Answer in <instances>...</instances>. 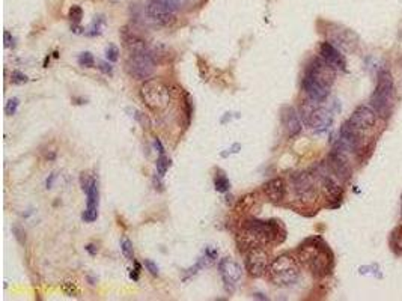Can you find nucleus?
I'll return each mask as SVG.
<instances>
[{
  "instance_id": "nucleus-1",
  "label": "nucleus",
  "mask_w": 402,
  "mask_h": 301,
  "mask_svg": "<svg viewBox=\"0 0 402 301\" xmlns=\"http://www.w3.org/2000/svg\"><path fill=\"white\" fill-rule=\"evenodd\" d=\"M285 236V229L276 220H249L241 226L236 243L241 252H249L253 247H261L266 244H280Z\"/></svg>"
},
{
  "instance_id": "nucleus-2",
  "label": "nucleus",
  "mask_w": 402,
  "mask_h": 301,
  "mask_svg": "<svg viewBox=\"0 0 402 301\" xmlns=\"http://www.w3.org/2000/svg\"><path fill=\"white\" fill-rule=\"evenodd\" d=\"M297 257L301 266L307 268L315 277L330 275L335 267V254L328 244L319 236H312L301 243Z\"/></svg>"
},
{
  "instance_id": "nucleus-3",
  "label": "nucleus",
  "mask_w": 402,
  "mask_h": 301,
  "mask_svg": "<svg viewBox=\"0 0 402 301\" xmlns=\"http://www.w3.org/2000/svg\"><path fill=\"white\" fill-rule=\"evenodd\" d=\"M335 79L336 70L319 56L310 60L306 67L301 86H303L307 98L323 103L327 99L328 94H330V88L335 83Z\"/></svg>"
},
{
  "instance_id": "nucleus-4",
  "label": "nucleus",
  "mask_w": 402,
  "mask_h": 301,
  "mask_svg": "<svg viewBox=\"0 0 402 301\" xmlns=\"http://www.w3.org/2000/svg\"><path fill=\"white\" fill-rule=\"evenodd\" d=\"M371 107L383 120H389L395 111L396 90L394 76L389 70H381L377 77V85L371 95Z\"/></svg>"
},
{
  "instance_id": "nucleus-5",
  "label": "nucleus",
  "mask_w": 402,
  "mask_h": 301,
  "mask_svg": "<svg viewBox=\"0 0 402 301\" xmlns=\"http://www.w3.org/2000/svg\"><path fill=\"white\" fill-rule=\"evenodd\" d=\"M268 277L271 284L280 288H287L297 284L300 277V267L297 259L292 258L288 253L280 254V257L271 261L268 268Z\"/></svg>"
},
{
  "instance_id": "nucleus-6",
  "label": "nucleus",
  "mask_w": 402,
  "mask_h": 301,
  "mask_svg": "<svg viewBox=\"0 0 402 301\" xmlns=\"http://www.w3.org/2000/svg\"><path fill=\"white\" fill-rule=\"evenodd\" d=\"M300 116L305 125L316 133H323L333 124V113L319 101L307 98L300 107Z\"/></svg>"
},
{
  "instance_id": "nucleus-7",
  "label": "nucleus",
  "mask_w": 402,
  "mask_h": 301,
  "mask_svg": "<svg viewBox=\"0 0 402 301\" xmlns=\"http://www.w3.org/2000/svg\"><path fill=\"white\" fill-rule=\"evenodd\" d=\"M140 97L145 106L152 112L166 111L170 104V89L161 80H146L140 88Z\"/></svg>"
},
{
  "instance_id": "nucleus-8",
  "label": "nucleus",
  "mask_w": 402,
  "mask_h": 301,
  "mask_svg": "<svg viewBox=\"0 0 402 301\" xmlns=\"http://www.w3.org/2000/svg\"><path fill=\"white\" fill-rule=\"evenodd\" d=\"M155 63H157V51L154 47H150L145 51H134L129 54L127 71L136 80H146L154 74Z\"/></svg>"
},
{
  "instance_id": "nucleus-9",
  "label": "nucleus",
  "mask_w": 402,
  "mask_h": 301,
  "mask_svg": "<svg viewBox=\"0 0 402 301\" xmlns=\"http://www.w3.org/2000/svg\"><path fill=\"white\" fill-rule=\"evenodd\" d=\"M81 182V190L86 193L88 202H86V209L81 218L86 223H93L97 220L98 217V205H99V188H98V179L95 177H90L88 173H83L80 178Z\"/></svg>"
},
{
  "instance_id": "nucleus-10",
  "label": "nucleus",
  "mask_w": 402,
  "mask_h": 301,
  "mask_svg": "<svg viewBox=\"0 0 402 301\" xmlns=\"http://www.w3.org/2000/svg\"><path fill=\"white\" fill-rule=\"evenodd\" d=\"M318 179L315 177V173L309 172H301L292 178V188H294V193L298 200L305 204L314 202L318 196Z\"/></svg>"
},
{
  "instance_id": "nucleus-11",
  "label": "nucleus",
  "mask_w": 402,
  "mask_h": 301,
  "mask_svg": "<svg viewBox=\"0 0 402 301\" xmlns=\"http://www.w3.org/2000/svg\"><path fill=\"white\" fill-rule=\"evenodd\" d=\"M145 11L150 20L159 26H169L175 22V17L178 14L177 9L168 0H148Z\"/></svg>"
},
{
  "instance_id": "nucleus-12",
  "label": "nucleus",
  "mask_w": 402,
  "mask_h": 301,
  "mask_svg": "<svg viewBox=\"0 0 402 301\" xmlns=\"http://www.w3.org/2000/svg\"><path fill=\"white\" fill-rule=\"evenodd\" d=\"M270 263V254L262 245L250 249L246 257V270L252 277H262L268 271Z\"/></svg>"
},
{
  "instance_id": "nucleus-13",
  "label": "nucleus",
  "mask_w": 402,
  "mask_h": 301,
  "mask_svg": "<svg viewBox=\"0 0 402 301\" xmlns=\"http://www.w3.org/2000/svg\"><path fill=\"white\" fill-rule=\"evenodd\" d=\"M377 117H378L377 112L373 111L371 106H359L350 116L348 122L354 127L355 130L363 134L364 131H369L373 129V127H376Z\"/></svg>"
},
{
  "instance_id": "nucleus-14",
  "label": "nucleus",
  "mask_w": 402,
  "mask_h": 301,
  "mask_svg": "<svg viewBox=\"0 0 402 301\" xmlns=\"http://www.w3.org/2000/svg\"><path fill=\"white\" fill-rule=\"evenodd\" d=\"M218 271H220L222 280L225 284V289L227 293L232 294L235 291L236 284H239L241 279V267L231 258L220 259L218 262Z\"/></svg>"
},
{
  "instance_id": "nucleus-15",
  "label": "nucleus",
  "mask_w": 402,
  "mask_h": 301,
  "mask_svg": "<svg viewBox=\"0 0 402 301\" xmlns=\"http://www.w3.org/2000/svg\"><path fill=\"white\" fill-rule=\"evenodd\" d=\"M319 56H321L328 65H332L336 71L346 70V60L344 54L337 50L330 41H325L319 45Z\"/></svg>"
},
{
  "instance_id": "nucleus-16",
  "label": "nucleus",
  "mask_w": 402,
  "mask_h": 301,
  "mask_svg": "<svg viewBox=\"0 0 402 301\" xmlns=\"http://www.w3.org/2000/svg\"><path fill=\"white\" fill-rule=\"evenodd\" d=\"M282 124L285 127V131L289 138H296L303 129V121H301L300 113L294 107H283L282 111Z\"/></svg>"
},
{
  "instance_id": "nucleus-17",
  "label": "nucleus",
  "mask_w": 402,
  "mask_h": 301,
  "mask_svg": "<svg viewBox=\"0 0 402 301\" xmlns=\"http://www.w3.org/2000/svg\"><path fill=\"white\" fill-rule=\"evenodd\" d=\"M264 193L271 200L273 204H280L287 196V184L282 178L270 179L266 186H264Z\"/></svg>"
},
{
  "instance_id": "nucleus-18",
  "label": "nucleus",
  "mask_w": 402,
  "mask_h": 301,
  "mask_svg": "<svg viewBox=\"0 0 402 301\" xmlns=\"http://www.w3.org/2000/svg\"><path fill=\"white\" fill-rule=\"evenodd\" d=\"M353 36L354 33L351 31L341 29V27L337 26L335 33H332V41L339 45H344V47H348V42H353Z\"/></svg>"
},
{
  "instance_id": "nucleus-19",
  "label": "nucleus",
  "mask_w": 402,
  "mask_h": 301,
  "mask_svg": "<svg viewBox=\"0 0 402 301\" xmlns=\"http://www.w3.org/2000/svg\"><path fill=\"white\" fill-rule=\"evenodd\" d=\"M214 187L218 193H226V191H230L231 188V182L225 173H218L214 178Z\"/></svg>"
},
{
  "instance_id": "nucleus-20",
  "label": "nucleus",
  "mask_w": 402,
  "mask_h": 301,
  "mask_svg": "<svg viewBox=\"0 0 402 301\" xmlns=\"http://www.w3.org/2000/svg\"><path fill=\"white\" fill-rule=\"evenodd\" d=\"M157 173H155V175H159L160 178H163L164 175H166V172L169 170V168H170V160L166 157V155L164 154H161L160 157L157 158Z\"/></svg>"
},
{
  "instance_id": "nucleus-21",
  "label": "nucleus",
  "mask_w": 402,
  "mask_h": 301,
  "mask_svg": "<svg viewBox=\"0 0 402 301\" xmlns=\"http://www.w3.org/2000/svg\"><path fill=\"white\" fill-rule=\"evenodd\" d=\"M79 65L83 68H94L95 65V58L93 56V53L85 51L79 56Z\"/></svg>"
},
{
  "instance_id": "nucleus-22",
  "label": "nucleus",
  "mask_w": 402,
  "mask_h": 301,
  "mask_svg": "<svg viewBox=\"0 0 402 301\" xmlns=\"http://www.w3.org/2000/svg\"><path fill=\"white\" fill-rule=\"evenodd\" d=\"M121 252L124 257L129 261H134V250H133V244L130 240H122L121 243Z\"/></svg>"
},
{
  "instance_id": "nucleus-23",
  "label": "nucleus",
  "mask_w": 402,
  "mask_h": 301,
  "mask_svg": "<svg viewBox=\"0 0 402 301\" xmlns=\"http://www.w3.org/2000/svg\"><path fill=\"white\" fill-rule=\"evenodd\" d=\"M392 245H394V249H401L402 250V226H398L396 229L392 234V238H390Z\"/></svg>"
},
{
  "instance_id": "nucleus-24",
  "label": "nucleus",
  "mask_w": 402,
  "mask_h": 301,
  "mask_svg": "<svg viewBox=\"0 0 402 301\" xmlns=\"http://www.w3.org/2000/svg\"><path fill=\"white\" fill-rule=\"evenodd\" d=\"M106 58L108 62H116L118 59H120V50H118L116 45L111 44L106 49Z\"/></svg>"
},
{
  "instance_id": "nucleus-25",
  "label": "nucleus",
  "mask_w": 402,
  "mask_h": 301,
  "mask_svg": "<svg viewBox=\"0 0 402 301\" xmlns=\"http://www.w3.org/2000/svg\"><path fill=\"white\" fill-rule=\"evenodd\" d=\"M18 106H20V99H18V98H11V99H9V101L6 103V107H5L6 115H8V116L15 115Z\"/></svg>"
},
{
  "instance_id": "nucleus-26",
  "label": "nucleus",
  "mask_w": 402,
  "mask_h": 301,
  "mask_svg": "<svg viewBox=\"0 0 402 301\" xmlns=\"http://www.w3.org/2000/svg\"><path fill=\"white\" fill-rule=\"evenodd\" d=\"M103 23H104V20H103L102 17H98V18L95 17V20L93 22V24H90V27H89V31H90L89 35L94 36V35H99V33H102V24H103Z\"/></svg>"
},
{
  "instance_id": "nucleus-27",
  "label": "nucleus",
  "mask_w": 402,
  "mask_h": 301,
  "mask_svg": "<svg viewBox=\"0 0 402 301\" xmlns=\"http://www.w3.org/2000/svg\"><path fill=\"white\" fill-rule=\"evenodd\" d=\"M11 81H13L14 85H23V83H27V81H29V79H27V76H24L23 72L14 71L13 74H11Z\"/></svg>"
},
{
  "instance_id": "nucleus-28",
  "label": "nucleus",
  "mask_w": 402,
  "mask_h": 301,
  "mask_svg": "<svg viewBox=\"0 0 402 301\" xmlns=\"http://www.w3.org/2000/svg\"><path fill=\"white\" fill-rule=\"evenodd\" d=\"M81 17H83V11H81V8L80 6H72L70 9V18L74 23H80L81 20Z\"/></svg>"
},
{
  "instance_id": "nucleus-29",
  "label": "nucleus",
  "mask_w": 402,
  "mask_h": 301,
  "mask_svg": "<svg viewBox=\"0 0 402 301\" xmlns=\"http://www.w3.org/2000/svg\"><path fill=\"white\" fill-rule=\"evenodd\" d=\"M168 2L179 13L181 9H184L188 5L190 0H168Z\"/></svg>"
},
{
  "instance_id": "nucleus-30",
  "label": "nucleus",
  "mask_w": 402,
  "mask_h": 301,
  "mask_svg": "<svg viewBox=\"0 0 402 301\" xmlns=\"http://www.w3.org/2000/svg\"><path fill=\"white\" fill-rule=\"evenodd\" d=\"M145 267L148 270L152 276H159V267L157 263H154L151 259H146L145 261Z\"/></svg>"
},
{
  "instance_id": "nucleus-31",
  "label": "nucleus",
  "mask_w": 402,
  "mask_h": 301,
  "mask_svg": "<svg viewBox=\"0 0 402 301\" xmlns=\"http://www.w3.org/2000/svg\"><path fill=\"white\" fill-rule=\"evenodd\" d=\"M98 65H99L98 68L102 70V71L104 72V74H107V76H112V74H113V67L111 65V63H107V62H99Z\"/></svg>"
},
{
  "instance_id": "nucleus-32",
  "label": "nucleus",
  "mask_w": 402,
  "mask_h": 301,
  "mask_svg": "<svg viewBox=\"0 0 402 301\" xmlns=\"http://www.w3.org/2000/svg\"><path fill=\"white\" fill-rule=\"evenodd\" d=\"M3 41H5V47H11V45H14V38L8 31H5L3 33Z\"/></svg>"
},
{
  "instance_id": "nucleus-33",
  "label": "nucleus",
  "mask_w": 402,
  "mask_h": 301,
  "mask_svg": "<svg viewBox=\"0 0 402 301\" xmlns=\"http://www.w3.org/2000/svg\"><path fill=\"white\" fill-rule=\"evenodd\" d=\"M154 147H155V149L159 151V154L161 155V154H164V147H163V143H161V140L160 139H155L154 140Z\"/></svg>"
},
{
  "instance_id": "nucleus-34",
  "label": "nucleus",
  "mask_w": 402,
  "mask_h": 301,
  "mask_svg": "<svg viewBox=\"0 0 402 301\" xmlns=\"http://www.w3.org/2000/svg\"><path fill=\"white\" fill-rule=\"evenodd\" d=\"M95 245H93V244H89V245H86V250L90 253V254H95L97 253V250L94 249Z\"/></svg>"
},
{
  "instance_id": "nucleus-35",
  "label": "nucleus",
  "mask_w": 402,
  "mask_h": 301,
  "mask_svg": "<svg viewBox=\"0 0 402 301\" xmlns=\"http://www.w3.org/2000/svg\"><path fill=\"white\" fill-rule=\"evenodd\" d=\"M401 202H402V199H401Z\"/></svg>"
}]
</instances>
